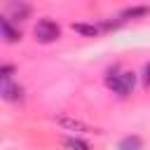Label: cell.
I'll return each instance as SVG.
<instances>
[{"instance_id": "8", "label": "cell", "mask_w": 150, "mask_h": 150, "mask_svg": "<svg viewBox=\"0 0 150 150\" xmlns=\"http://www.w3.org/2000/svg\"><path fill=\"white\" fill-rule=\"evenodd\" d=\"M141 148H143V141L138 136H124L117 143V150H141Z\"/></svg>"}, {"instance_id": "12", "label": "cell", "mask_w": 150, "mask_h": 150, "mask_svg": "<svg viewBox=\"0 0 150 150\" xmlns=\"http://www.w3.org/2000/svg\"><path fill=\"white\" fill-rule=\"evenodd\" d=\"M143 84L145 87H150V63L145 66V70H143Z\"/></svg>"}, {"instance_id": "7", "label": "cell", "mask_w": 150, "mask_h": 150, "mask_svg": "<svg viewBox=\"0 0 150 150\" xmlns=\"http://www.w3.org/2000/svg\"><path fill=\"white\" fill-rule=\"evenodd\" d=\"M70 28L75 30V33H80V35H84V38H96L98 35V26H94V23H70Z\"/></svg>"}, {"instance_id": "2", "label": "cell", "mask_w": 150, "mask_h": 150, "mask_svg": "<svg viewBox=\"0 0 150 150\" xmlns=\"http://www.w3.org/2000/svg\"><path fill=\"white\" fill-rule=\"evenodd\" d=\"M33 35H35L38 42L49 45V42H54V40L61 38V28H59V23L52 21V19H40V21L35 23V28H33Z\"/></svg>"}, {"instance_id": "5", "label": "cell", "mask_w": 150, "mask_h": 150, "mask_svg": "<svg viewBox=\"0 0 150 150\" xmlns=\"http://www.w3.org/2000/svg\"><path fill=\"white\" fill-rule=\"evenodd\" d=\"M0 94H2L5 101H21V98H23V89H21L19 84H14L12 80H2Z\"/></svg>"}, {"instance_id": "9", "label": "cell", "mask_w": 150, "mask_h": 150, "mask_svg": "<svg viewBox=\"0 0 150 150\" xmlns=\"http://www.w3.org/2000/svg\"><path fill=\"white\" fill-rule=\"evenodd\" d=\"M150 14V7L148 5H141V7H127L122 9V19H138V16H148Z\"/></svg>"}, {"instance_id": "3", "label": "cell", "mask_w": 150, "mask_h": 150, "mask_svg": "<svg viewBox=\"0 0 150 150\" xmlns=\"http://www.w3.org/2000/svg\"><path fill=\"white\" fill-rule=\"evenodd\" d=\"M56 124L63 127V129H68V131H80V134H101L98 129H94V127H89V124H84V122H80V120H75V117H68V115H59V117H56Z\"/></svg>"}, {"instance_id": "1", "label": "cell", "mask_w": 150, "mask_h": 150, "mask_svg": "<svg viewBox=\"0 0 150 150\" xmlns=\"http://www.w3.org/2000/svg\"><path fill=\"white\" fill-rule=\"evenodd\" d=\"M105 84H108V89H112V94H117V96H129V94L134 91V87H136V75L129 73V70L117 73V75H108V77H105Z\"/></svg>"}, {"instance_id": "10", "label": "cell", "mask_w": 150, "mask_h": 150, "mask_svg": "<svg viewBox=\"0 0 150 150\" xmlns=\"http://www.w3.org/2000/svg\"><path fill=\"white\" fill-rule=\"evenodd\" d=\"M63 145H66L68 150H91L82 138H66V141H63Z\"/></svg>"}, {"instance_id": "4", "label": "cell", "mask_w": 150, "mask_h": 150, "mask_svg": "<svg viewBox=\"0 0 150 150\" xmlns=\"http://www.w3.org/2000/svg\"><path fill=\"white\" fill-rule=\"evenodd\" d=\"M28 14H30V5L28 2H9L7 5V19L12 21H23V19H28Z\"/></svg>"}, {"instance_id": "11", "label": "cell", "mask_w": 150, "mask_h": 150, "mask_svg": "<svg viewBox=\"0 0 150 150\" xmlns=\"http://www.w3.org/2000/svg\"><path fill=\"white\" fill-rule=\"evenodd\" d=\"M12 73H14V66H2V68H0V77H2V80H9Z\"/></svg>"}, {"instance_id": "6", "label": "cell", "mask_w": 150, "mask_h": 150, "mask_svg": "<svg viewBox=\"0 0 150 150\" xmlns=\"http://www.w3.org/2000/svg\"><path fill=\"white\" fill-rule=\"evenodd\" d=\"M0 33H2L5 42H16V40H21V33L12 26V21H9L7 16H0Z\"/></svg>"}]
</instances>
